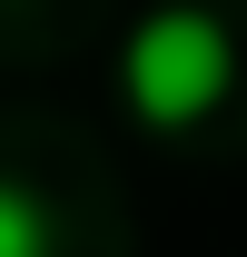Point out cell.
I'll use <instances>...</instances> for the list:
<instances>
[{
    "label": "cell",
    "instance_id": "7a4b0ae2",
    "mask_svg": "<svg viewBox=\"0 0 247 257\" xmlns=\"http://www.w3.org/2000/svg\"><path fill=\"white\" fill-rule=\"evenodd\" d=\"M0 257H50V208L20 178H0Z\"/></svg>",
    "mask_w": 247,
    "mask_h": 257
},
{
    "label": "cell",
    "instance_id": "6da1fadb",
    "mask_svg": "<svg viewBox=\"0 0 247 257\" xmlns=\"http://www.w3.org/2000/svg\"><path fill=\"white\" fill-rule=\"evenodd\" d=\"M119 89H129V109L149 128H198L217 99L237 89V40H227V20L198 10V0H158L149 20L129 30V50H119Z\"/></svg>",
    "mask_w": 247,
    "mask_h": 257
}]
</instances>
